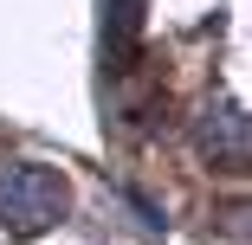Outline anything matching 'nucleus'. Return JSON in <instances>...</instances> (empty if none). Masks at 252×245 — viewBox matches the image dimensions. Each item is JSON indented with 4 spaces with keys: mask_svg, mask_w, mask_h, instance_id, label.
Wrapping results in <instances>:
<instances>
[{
    "mask_svg": "<svg viewBox=\"0 0 252 245\" xmlns=\"http://www.w3.org/2000/svg\"><path fill=\"white\" fill-rule=\"evenodd\" d=\"M65 207V181L59 168H7L0 174V226H13V232H39V226H52Z\"/></svg>",
    "mask_w": 252,
    "mask_h": 245,
    "instance_id": "1",
    "label": "nucleus"
}]
</instances>
